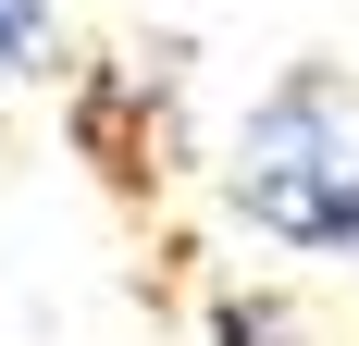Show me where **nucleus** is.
Wrapping results in <instances>:
<instances>
[{"mask_svg": "<svg viewBox=\"0 0 359 346\" xmlns=\"http://www.w3.org/2000/svg\"><path fill=\"white\" fill-rule=\"evenodd\" d=\"M236 210H248L273 247H310V260H359V137L334 74H285L273 99L248 111V148H236Z\"/></svg>", "mask_w": 359, "mask_h": 346, "instance_id": "obj_1", "label": "nucleus"}, {"mask_svg": "<svg viewBox=\"0 0 359 346\" xmlns=\"http://www.w3.org/2000/svg\"><path fill=\"white\" fill-rule=\"evenodd\" d=\"M62 25H50V0H0V74H50Z\"/></svg>", "mask_w": 359, "mask_h": 346, "instance_id": "obj_2", "label": "nucleus"}, {"mask_svg": "<svg viewBox=\"0 0 359 346\" xmlns=\"http://www.w3.org/2000/svg\"><path fill=\"white\" fill-rule=\"evenodd\" d=\"M211 346H297V321L273 310V297H223V310H211Z\"/></svg>", "mask_w": 359, "mask_h": 346, "instance_id": "obj_3", "label": "nucleus"}]
</instances>
